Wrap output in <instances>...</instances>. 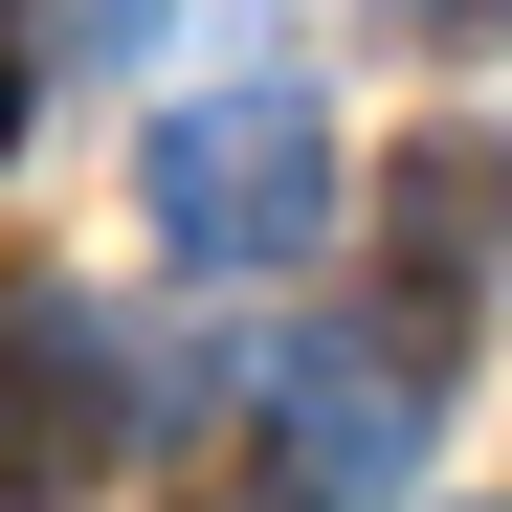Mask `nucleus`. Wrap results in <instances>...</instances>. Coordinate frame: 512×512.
Masks as SVG:
<instances>
[{"label": "nucleus", "instance_id": "20e7f679", "mask_svg": "<svg viewBox=\"0 0 512 512\" xmlns=\"http://www.w3.org/2000/svg\"><path fill=\"white\" fill-rule=\"evenodd\" d=\"M423 401H446V379H423L401 334H290V357H268V446L357 512V490H401V468H423Z\"/></svg>", "mask_w": 512, "mask_h": 512}, {"label": "nucleus", "instance_id": "39448f33", "mask_svg": "<svg viewBox=\"0 0 512 512\" xmlns=\"http://www.w3.org/2000/svg\"><path fill=\"white\" fill-rule=\"evenodd\" d=\"M156 512H334L290 446H268V423H201V446H179V490H156Z\"/></svg>", "mask_w": 512, "mask_h": 512}, {"label": "nucleus", "instance_id": "f257e3e1", "mask_svg": "<svg viewBox=\"0 0 512 512\" xmlns=\"http://www.w3.org/2000/svg\"><path fill=\"white\" fill-rule=\"evenodd\" d=\"M134 201H156V268L268 290V268H312V223H334V112L290 90V67L179 90V112H156V156H134Z\"/></svg>", "mask_w": 512, "mask_h": 512}, {"label": "nucleus", "instance_id": "7ed1b4c3", "mask_svg": "<svg viewBox=\"0 0 512 512\" xmlns=\"http://www.w3.org/2000/svg\"><path fill=\"white\" fill-rule=\"evenodd\" d=\"M490 223H512V156H490V134H423L401 179H379V334H401L423 379H446V334H468Z\"/></svg>", "mask_w": 512, "mask_h": 512}, {"label": "nucleus", "instance_id": "f03ea898", "mask_svg": "<svg viewBox=\"0 0 512 512\" xmlns=\"http://www.w3.org/2000/svg\"><path fill=\"white\" fill-rule=\"evenodd\" d=\"M112 423H134V379H112L90 290H0V512H67L112 468Z\"/></svg>", "mask_w": 512, "mask_h": 512}, {"label": "nucleus", "instance_id": "423d86ee", "mask_svg": "<svg viewBox=\"0 0 512 512\" xmlns=\"http://www.w3.org/2000/svg\"><path fill=\"white\" fill-rule=\"evenodd\" d=\"M379 45H423V67H468V45H512V0H379Z\"/></svg>", "mask_w": 512, "mask_h": 512}, {"label": "nucleus", "instance_id": "0eeeda50", "mask_svg": "<svg viewBox=\"0 0 512 512\" xmlns=\"http://www.w3.org/2000/svg\"><path fill=\"white\" fill-rule=\"evenodd\" d=\"M0 156H23V0H0Z\"/></svg>", "mask_w": 512, "mask_h": 512}]
</instances>
